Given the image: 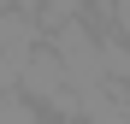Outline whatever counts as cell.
<instances>
[{
  "label": "cell",
  "mask_w": 130,
  "mask_h": 124,
  "mask_svg": "<svg viewBox=\"0 0 130 124\" xmlns=\"http://www.w3.org/2000/svg\"><path fill=\"white\" fill-rule=\"evenodd\" d=\"M118 6V36H130V0H112Z\"/></svg>",
  "instance_id": "5b68a950"
},
{
  "label": "cell",
  "mask_w": 130,
  "mask_h": 124,
  "mask_svg": "<svg viewBox=\"0 0 130 124\" xmlns=\"http://www.w3.org/2000/svg\"><path fill=\"white\" fill-rule=\"evenodd\" d=\"M36 47H41V30H36V18H30V12H18V6H0V59L24 65Z\"/></svg>",
  "instance_id": "7a4b0ae2"
},
{
  "label": "cell",
  "mask_w": 130,
  "mask_h": 124,
  "mask_svg": "<svg viewBox=\"0 0 130 124\" xmlns=\"http://www.w3.org/2000/svg\"><path fill=\"white\" fill-rule=\"evenodd\" d=\"M18 89V65H12V59H0V95H12Z\"/></svg>",
  "instance_id": "277c9868"
},
{
  "label": "cell",
  "mask_w": 130,
  "mask_h": 124,
  "mask_svg": "<svg viewBox=\"0 0 130 124\" xmlns=\"http://www.w3.org/2000/svg\"><path fill=\"white\" fill-rule=\"evenodd\" d=\"M83 124H130V83H101L83 95Z\"/></svg>",
  "instance_id": "3957f363"
},
{
  "label": "cell",
  "mask_w": 130,
  "mask_h": 124,
  "mask_svg": "<svg viewBox=\"0 0 130 124\" xmlns=\"http://www.w3.org/2000/svg\"><path fill=\"white\" fill-rule=\"evenodd\" d=\"M65 124H83V118H65Z\"/></svg>",
  "instance_id": "8992f818"
},
{
  "label": "cell",
  "mask_w": 130,
  "mask_h": 124,
  "mask_svg": "<svg viewBox=\"0 0 130 124\" xmlns=\"http://www.w3.org/2000/svg\"><path fill=\"white\" fill-rule=\"evenodd\" d=\"M47 47L59 53V65H65V77H71L77 95H89V89L106 83V71H101V36L83 24V18H77V24H65V30H53Z\"/></svg>",
  "instance_id": "6da1fadb"
}]
</instances>
